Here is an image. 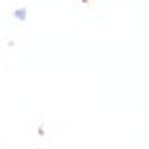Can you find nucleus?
Masks as SVG:
<instances>
[{"instance_id": "f257e3e1", "label": "nucleus", "mask_w": 149, "mask_h": 149, "mask_svg": "<svg viewBox=\"0 0 149 149\" xmlns=\"http://www.w3.org/2000/svg\"><path fill=\"white\" fill-rule=\"evenodd\" d=\"M13 18H15V21H26V18H29V10H26V8H15Z\"/></svg>"}, {"instance_id": "f03ea898", "label": "nucleus", "mask_w": 149, "mask_h": 149, "mask_svg": "<svg viewBox=\"0 0 149 149\" xmlns=\"http://www.w3.org/2000/svg\"><path fill=\"white\" fill-rule=\"evenodd\" d=\"M82 3H88V0H82Z\"/></svg>"}]
</instances>
